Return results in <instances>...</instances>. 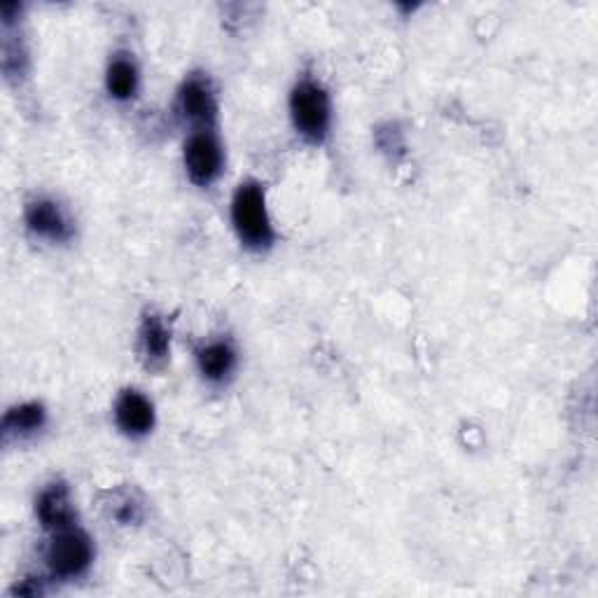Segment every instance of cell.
<instances>
[{
  "label": "cell",
  "mask_w": 598,
  "mask_h": 598,
  "mask_svg": "<svg viewBox=\"0 0 598 598\" xmlns=\"http://www.w3.org/2000/svg\"><path fill=\"white\" fill-rule=\"evenodd\" d=\"M232 223L244 246L252 250H264L274 241V229H271V221L267 213L264 190L256 180H246V183H241L239 190L234 192Z\"/></svg>",
  "instance_id": "cell-1"
},
{
  "label": "cell",
  "mask_w": 598,
  "mask_h": 598,
  "mask_svg": "<svg viewBox=\"0 0 598 598\" xmlns=\"http://www.w3.org/2000/svg\"><path fill=\"white\" fill-rule=\"evenodd\" d=\"M290 117L297 134L314 145L323 143L330 132V97L325 87L312 78H304L295 84L290 94Z\"/></svg>",
  "instance_id": "cell-2"
},
{
  "label": "cell",
  "mask_w": 598,
  "mask_h": 598,
  "mask_svg": "<svg viewBox=\"0 0 598 598\" xmlns=\"http://www.w3.org/2000/svg\"><path fill=\"white\" fill-rule=\"evenodd\" d=\"M94 561L89 535L76 527L57 531L47 548V566L57 577H80Z\"/></svg>",
  "instance_id": "cell-3"
},
{
  "label": "cell",
  "mask_w": 598,
  "mask_h": 598,
  "mask_svg": "<svg viewBox=\"0 0 598 598\" xmlns=\"http://www.w3.org/2000/svg\"><path fill=\"white\" fill-rule=\"evenodd\" d=\"M223 145L211 129H196L185 143V169L194 185L208 188L223 173Z\"/></svg>",
  "instance_id": "cell-4"
},
{
  "label": "cell",
  "mask_w": 598,
  "mask_h": 598,
  "mask_svg": "<svg viewBox=\"0 0 598 598\" xmlns=\"http://www.w3.org/2000/svg\"><path fill=\"white\" fill-rule=\"evenodd\" d=\"M178 108L183 117L196 124L199 129H211L217 115V101L211 80L202 72L190 76L178 92Z\"/></svg>",
  "instance_id": "cell-5"
},
{
  "label": "cell",
  "mask_w": 598,
  "mask_h": 598,
  "mask_svg": "<svg viewBox=\"0 0 598 598\" xmlns=\"http://www.w3.org/2000/svg\"><path fill=\"white\" fill-rule=\"evenodd\" d=\"M26 227L35 234V237L54 241V244H64L72 237V227L61 206L52 199H33L29 202L26 211Z\"/></svg>",
  "instance_id": "cell-6"
},
{
  "label": "cell",
  "mask_w": 598,
  "mask_h": 598,
  "mask_svg": "<svg viewBox=\"0 0 598 598\" xmlns=\"http://www.w3.org/2000/svg\"><path fill=\"white\" fill-rule=\"evenodd\" d=\"M35 512L43 527L52 533L76 527V507H72L70 492L64 482H54L43 488V494L35 503Z\"/></svg>",
  "instance_id": "cell-7"
},
{
  "label": "cell",
  "mask_w": 598,
  "mask_h": 598,
  "mask_svg": "<svg viewBox=\"0 0 598 598\" xmlns=\"http://www.w3.org/2000/svg\"><path fill=\"white\" fill-rule=\"evenodd\" d=\"M117 428L129 438H143L155 428V407L138 391H124L115 405Z\"/></svg>",
  "instance_id": "cell-8"
},
{
  "label": "cell",
  "mask_w": 598,
  "mask_h": 598,
  "mask_svg": "<svg viewBox=\"0 0 598 598\" xmlns=\"http://www.w3.org/2000/svg\"><path fill=\"white\" fill-rule=\"evenodd\" d=\"M196 365L211 384H225L237 368V351L229 341H211L196 351Z\"/></svg>",
  "instance_id": "cell-9"
},
{
  "label": "cell",
  "mask_w": 598,
  "mask_h": 598,
  "mask_svg": "<svg viewBox=\"0 0 598 598\" xmlns=\"http://www.w3.org/2000/svg\"><path fill=\"white\" fill-rule=\"evenodd\" d=\"M47 424V411L41 403H24L20 407H12L3 419V435L5 440H22L31 435L41 432Z\"/></svg>",
  "instance_id": "cell-10"
},
{
  "label": "cell",
  "mask_w": 598,
  "mask_h": 598,
  "mask_svg": "<svg viewBox=\"0 0 598 598\" xmlns=\"http://www.w3.org/2000/svg\"><path fill=\"white\" fill-rule=\"evenodd\" d=\"M140 349L143 356L148 358L153 365H159V362H165L171 349V332L167 328V323L161 320L155 314H148L143 318L140 325Z\"/></svg>",
  "instance_id": "cell-11"
},
{
  "label": "cell",
  "mask_w": 598,
  "mask_h": 598,
  "mask_svg": "<svg viewBox=\"0 0 598 598\" xmlns=\"http://www.w3.org/2000/svg\"><path fill=\"white\" fill-rule=\"evenodd\" d=\"M108 94L117 101H129L138 92V68L134 59L117 54L105 72Z\"/></svg>",
  "instance_id": "cell-12"
},
{
  "label": "cell",
  "mask_w": 598,
  "mask_h": 598,
  "mask_svg": "<svg viewBox=\"0 0 598 598\" xmlns=\"http://www.w3.org/2000/svg\"><path fill=\"white\" fill-rule=\"evenodd\" d=\"M3 70L8 78L24 76L26 70V49L22 43H12V35H5L3 41Z\"/></svg>",
  "instance_id": "cell-13"
},
{
  "label": "cell",
  "mask_w": 598,
  "mask_h": 598,
  "mask_svg": "<svg viewBox=\"0 0 598 598\" xmlns=\"http://www.w3.org/2000/svg\"><path fill=\"white\" fill-rule=\"evenodd\" d=\"M376 143H379V148L386 150V153L403 150L405 148V145H403V134L397 132V126H393V124H388L386 129H379Z\"/></svg>",
  "instance_id": "cell-14"
}]
</instances>
